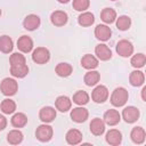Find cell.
Listing matches in <instances>:
<instances>
[{"mask_svg":"<svg viewBox=\"0 0 146 146\" xmlns=\"http://www.w3.org/2000/svg\"><path fill=\"white\" fill-rule=\"evenodd\" d=\"M130 138L132 140L133 144L136 145H141L144 144L145 139H146V131L143 127H135L132 128L131 132H130Z\"/></svg>","mask_w":146,"mask_h":146,"instance_id":"d6986e66","label":"cell"},{"mask_svg":"<svg viewBox=\"0 0 146 146\" xmlns=\"http://www.w3.org/2000/svg\"><path fill=\"white\" fill-rule=\"evenodd\" d=\"M111 1H116V0H111Z\"/></svg>","mask_w":146,"mask_h":146,"instance_id":"60d3db41","label":"cell"},{"mask_svg":"<svg viewBox=\"0 0 146 146\" xmlns=\"http://www.w3.org/2000/svg\"><path fill=\"white\" fill-rule=\"evenodd\" d=\"M17 90H18V83L13 78H5L0 82V91L2 92V95L7 97L14 96L17 92Z\"/></svg>","mask_w":146,"mask_h":146,"instance_id":"7a4b0ae2","label":"cell"},{"mask_svg":"<svg viewBox=\"0 0 146 146\" xmlns=\"http://www.w3.org/2000/svg\"><path fill=\"white\" fill-rule=\"evenodd\" d=\"M55 107L59 112L65 113V112L71 110V107H72V99L70 97H67V96H64V95L58 96L56 98V100H55Z\"/></svg>","mask_w":146,"mask_h":146,"instance_id":"e0dca14e","label":"cell"},{"mask_svg":"<svg viewBox=\"0 0 146 146\" xmlns=\"http://www.w3.org/2000/svg\"><path fill=\"white\" fill-rule=\"evenodd\" d=\"M52 135H54V129L48 123L40 124L36 128V130H35V137L41 143H48V141H50L51 138H52Z\"/></svg>","mask_w":146,"mask_h":146,"instance_id":"3957f363","label":"cell"},{"mask_svg":"<svg viewBox=\"0 0 146 146\" xmlns=\"http://www.w3.org/2000/svg\"><path fill=\"white\" fill-rule=\"evenodd\" d=\"M7 127V119L5 115L0 114V131H2Z\"/></svg>","mask_w":146,"mask_h":146,"instance_id":"8d00e7d4","label":"cell"},{"mask_svg":"<svg viewBox=\"0 0 146 146\" xmlns=\"http://www.w3.org/2000/svg\"><path fill=\"white\" fill-rule=\"evenodd\" d=\"M95 55L97 56L98 60L106 62L112 58V50L111 48L105 43H99L95 47Z\"/></svg>","mask_w":146,"mask_h":146,"instance_id":"9c48e42d","label":"cell"},{"mask_svg":"<svg viewBox=\"0 0 146 146\" xmlns=\"http://www.w3.org/2000/svg\"><path fill=\"white\" fill-rule=\"evenodd\" d=\"M82 132L79 129H70L65 135V139L68 145H78L82 141Z\"/></svg>","mask_w":146,"mask_h":146,"instance_id":"44dd1931","label":"cell"},{"mask_svg":"<svg viewBox=\"0 0 146 146\" xmlns=\"http://www.w3.org/2000/svg\"><path fill=\"white\" fill-rule=\"evenodd\" d=\"M0 110L3 114H14L16 111V103L10 98H5L0 104Z\"/></svg>","mask_w":146,"mask_h":146,"instance_id":"1f68e13d","label":"cell"},{"mask_svg":"<svg viewBox=\"0 0 146 146\" xmlns=\"http://www.w3.org/2000/svg\"><path fill=\"white\" fill-rule=\"evenodd\" d=\"M27 121H29V119H27L26 114H25V113H22V112L15 113V114L11 116V119H10L11 125L15 127V128H17V129L24 128V127L27 124Z\"/></svg>","mask_w":146,"mask_h":146,"instance_id":"cb8c5ba5","label":"cell"},{"mask_svg":"<svg viewBox=\"0 0 146 146\" xmlns=\"http://www.w3.org/2000/svg\"><path fill=\"white\" fill-rule=\"evenodd\" d=\"M115 24H116L117 30H120V31H127L131 26V18L129 16H127V15H121V16L116 17Z\"/></svg>","mask_w":146,"mask_h":146,"instance_id":"d6a6232c","label":"cell"},{"mask_svg":"<svg viewBox=\"0 0 146 146\" xmlns=\"http://www.w3.org/2000/svg\"><path fill=\"white\" fill-rule=\"evenodd\" d=\"M89 129H90V132L94 136H102L105 132V122H104V120L99 119V117L92 119L90 124H89Z\"/></svg>","mask_w":146,"mask_h":146,"instance_id":"ac0fdd59","label":"cell"},{"mask_svg":"<svg viewBox=\"0 0 146 146\" xmlns=\"http://www.w3.org/2000/svg\"><path fill=\"white\" fill-rule=\"evenodd\" d=\"M100 19L105 24H112L116 19V11L111 7H106L100 11Z\"/></svg>","mask_w":146,"mask_h":146,"instance_id":"484cf974","label":"cell"},{"mask_svg":"<svg viewBox=\"0 0 146 146\" xmlns=\"http://www.w3.org/2000/svg\"><path fill=\"white\" fill-rule=\"evenodd\" d=\"M68 21V16L64 10H55L50 15V22L55 26H64Z\"/></svg>","mask_w":146,"mask_h":146,"instance_id":"7c38bea8","label":"cell"},{"mask_svg":"<svg viewBox=\"0 0 146 146\" xmlns=\"http://www.w3.org/2000/svg\"><path fill=\"white\" fill-rule=\"evenodd\" d=\"M9 72H10V74H11L14 78L22 79V78H25V76L29 74V66H27L26 64L13 65V66H10Z\"/></svg>","mask_w":146,"mask_h":146,"instance_id":"d4e9b609","label":"cell"},{"mask_svg":"<svg viewBox=\"0 0 146 146\" xmlns=\"http://www.w3.org/2000/svg\"><path fill=\"white\" fill-rule=\"evenodd\" d=\"M23 138H24V135L21 130L18 129H14V130H10L8 133H7V141L10 144V145H18L23 141Z\"/></svg>","mask_w":146,"mask_h":146,"instance_id":"f1b7e54d","label":"cell"},{"mask_svg":"<svg viewBox=\"0 0 146 146\" xmlns=\"http://www.w3.org/2000/svg\"><path fill=\"white\" fill-rule=\"evenodd\" d=\"M99 80H100V73L95 70H89L83 76V81L88 87H95L96 84H98Z\"/></svg>","mask_w":146,"mask_h":146,"instance_id":"7402d4cb","label":"cell"},{"mask_svg":"<svg viewBox=\"0 0 146 146\" xmlns=\"http://www.w3.org/2000/svg\"><path fill=\"white\" fill-rule=\"evenodd\" d=\"M105 140L112 146H117L122 143V133L117 129H110L105 135Z\"/></svg>","mask_w":146,"mask_h":146,"instance_id":"9a60e30c","label":"cell"},{"mask_svg":"<svg viewBox=\"0 0 146 146\" xmlns=\"http://www.w3.org/2000/svg\"><path fill=\"white\" fill-rule=\"evenodd\" d=\"M78 23L83 27L91 26L95 23V15L90 11H82L78 17Z\"/></svg>","mask_w":146,"mask_h":146,"instance_id":"4316f807","label":"cell"},{"mask_svg":"<svg viewBox=\"0 0 146 146\" xmlns=\"http://www.w3.org/2000/svg\"><path fill=\"white\" fill-rule=\"evenodd\" d=\"M89 99H90V97H89L88 92L84 91V90H78V91L73 95V98H72L73 103H75L78 106L87 105V104L89 103Z\"/></svg>","mask_w":146,"mask_h":146,"instance_id":"4dcf8cb0","label":"cell"},{"mask_svg":"<svg viewBox=\"0 0 146 146\" xmlns=\"http://www.w3.org/2000/svg\"><path fill=\"white\" fill-rule=\"evenodd\" d=\"M32 60L39 65L47 64L50 60V51L46 47H36L32 51Z\"/></svg>","mask_w":146,"mask_h":146,"instance_id":"277c9868","label":"cell"},{"mask_svg":"<svg viewBox=\"0 0 146 146\" xmlns=\"http://www.w3.org/2000/svg\"><path fill=\"white\" fill-rule=\"evenodd\" d=\"M56 115H57L56 110L51 106H44L39 112V119L43 123H51L56 119Z\"/></svg>","mask_w":146,"mask_h":146,"instance_id":"30bf717a","label":"cell"},{"mask_svg":"<svg viewBox=\"0 0 146 146\" xmlns=\"http://www.w3.org/2000/svg\"><path fill=\"white\" fill-rule=\"evenodd\" d=\"M112 35V30L106 24H98L95 27V36L99 41H107Z\"/></svg>","mask_w":146,"mask_h":146,"instance_id":"4fadbf2b","label":"cell"},{"mask_svg":"<svg viewBox=\"0 0 146 146\" xmlns=\"http://www.w3.org/2000/svg\"><path fill=\"white\" fill-rule=\"evenodd\" d=\"M70 115H71L72 121H74L75 123H83L87 121V119L89 116V112L83 106H78L71 111Z\"/></svg>","mask_w":146,"mask_h":146,"instance_id":"ba28073f","label":"cell"},{"mask_svg":"<svg viewBox=\"0 0 146 146\" xmlns=\"http://www.w3.org/2000/svg\"><path fill=\"white\" fill-rule=\"evenodd\" d=\"M9 63H10V66L26 64V58L22 52H13L9 57Z\"/></svg>","mask_w":146,"mask_h":146,"instance_id":"e575fe53","label":"cell"},{"mask_svg":"<svg viewBox=\"0 0 146 146\" xmlns=\"http://www.w3.org/2000/svg\"><path fill=\"white\" fill-rule=\"evenodd\" d=\"M55 72L60 78H67V76H70L72 74L73 67L68 63H58L56 65V67H55Z\"/></svg>","mask_w":146,"mask_h":146,"instance_id":"83f0119b","label":"cell"},{"mask_svg":"<svg viewBox=\"0 0 146 146\" xmlns=\"http://www.w3.org/2000/svg\"><path fill=\"white\" fill-rule=\"evenodd\" d=\"M17 48L21 52L27 54L33 49V40L29 35H22L17 40Z\"/></svg>","mask_w":146,"mask_h":146,"instance_id":"2e32d148","label":"cell"},{"mask_svg":"<svg viewBox=\"0 0 146 146\" xmlns=\"http://www.w3.org/2000/svg\"><path fill=\"white\" fill-rule=\"evenodd\" d=\"M14 42L9 35H1L0 36V51L3 54H9L13 51Z\"/></svg>","mask_w":146,"mask_h":146,"instance_id":"f546056e","label":"cell"},{"mask_svg":"<svg viewBox=\"0 0 146 146\" xmlns=\"http://www.w3.org/2000/svg\"><path fill=\"white\" fill-rule=\"evenodd\" d=\"M59 3H68L71 0H57Z\"/></svg>","mask_w":146,"mask_h":146,"instance_id":"f35d334b","label":"cell"},{"mask_svg":"<svg viewBox=\"0 0 146 146\" xmlns=\"http://www.w3.org/2000/svg\"><path fill=\"white\" fill-rule=\"evenodd\" d=\"M91 99L96 104H103L108 99V89L103 84H96L91 92Z\"/></svg>","mask_w":146,"mask_h":146,"instance_id":"8992f818","label":"cell"},{"mask_svg":"<svg viewBox=\"0 0 146 146\" xmlns=\"http://www.w3.org/2000/svg\"><path fill=\"white\" fill-rule=\"evenodd\" d=\"M73 9L76 11H86L90 6V0H73Z\"/></svg>","mask_w":146,"mask_h":146,"instance_id":"d590c367","label":"cell"},{"mask_svg":"<svg viewBox=\"0 0 146 146\" xmlns=\"http://www.w3.org/2000/svg\"><path fill=\"white\" fill-rule=\"evenodd\" d=\"M130 64L135 68H141V67H144L145 64H146V56H145V54L138 52L136 55H132V57L130 59Z\"/></svg>","mask_w":146,"mask_h":146,"instance_id":"836d02e7","label":"cell"},{"mask_svg":"<svg viewBox=\"0 0 146 146\" xmlns=\"http://www.w3.org/2000/svg\"><path fill=\"white\" fill-rule=\"evenodd\" d=\"M121 116L124 120V122H127V123H135L139 119L140 112L135 106H127V107L123 108Z\"/></svg>","mask_w":146,"mask_h":146,"instance_id":"52a82bcc","label":"cell"},{"mask_svg":"<svg viewBox=\"0 0 146 146\" xmlns=\"http://www.w3.org/2000/svg\"><path fill=\"white\" fill-rule=\"evenodd\" d=\"M129 99V92L125 88L123 87H117L115 88L113 91H112V95H111V104L114 106V107H122L127 104Z\"/></svg>","mask_w":146,"mask_h":146,"instance_id":"6da1fadb","label":"cell"},{"mask_svg":"<svg viewBox=\"0 0 146 146\" xmlns=\"http://www.w3.org/2000/svg\"><path fill=\"white\" fill-rule=\"evenodd\" d=\"M129 82L132 87H140L144 84L145 82V74L144 72L139 71L138 68L132 71L130 74H129Z\"/></svg>","mask_w":146,"mask_h":146,"instance_id":"603a6c76","label":"cell"},{"mask_svg":"<svg viewBox=\"0 0 146 146\" xmlns=\"http://www.w3.org/2000/svg\"><path fill=\"white\" fill-rule=\"evenodd\" d=\"M145 92H146V87H143V89H141V99H143V102H146Z\"/></svg>","mask_w":146,"mask_h":146,"instance_id":"74e56055","label":"cell"},{"mask_svg":"<svg viewBox=\"0 0 146 146\" xmlns=\"http://www.w3.org/2000/svg\"><path fill=\"white\" fill-rule=\"evenodd\" d=\"M115 50L119 56L127 58L133 54V44L131 43V41H129L127 39H122L116 43Z\"/></svg>","mask_w":146,"mask_h":146,"instance_id":"5b68a950","label":"cell"},{"mask_svg":"<svg viewBox=\"0 0 146 146\" xmlns=\"http://www.w3.org/2000/svg\"><path fill=\"white\" fill-rule=\"evenodd\" d=\"M0 16H1V9H0Z\"/></svg>","mask_w":146,"mask_h":146,"instance_id":"ab89813d","label":"cell"},{"mask_svg":"<svg viewBox=\"0 0 146 146\" xmlns=\"http://www.w3.org/2000/svg\"><path fill=\"white\" fill-rule=\"evenodd\" d=\"M41 24V19L38 15H34V14H30L27 15L24 21H23V26L25 30L27 31H34L36 30Z\"/></svg>","mask_w":146,"mask_h":146,"instance_id":"5bb4252c","label":"cell"},{"mask_svg":"<svg viewBox=\"0 0 146 146\" xmlns=\"http://www.w3.org/2000/svg\"><path fill=\"white\" fill-rule=\"evenodd\" d=\"M103 120H104L105 124L113 127V125H116L121 121V114L119 113V111H116L114 108H111V110H107L104 113Z\"/></svg>","mask_w":146,"mask_h":146,"instance_id":"8fae6325","label":"cell"},{"mask_svg":"<svg viewBox=\"0 0 146 146\" xmlns=\"http://www.w3.org/2000/svg\"><path fill=\"white\" fill-rule=\"evenodd\" d=\"M99 65V60L91 54H86L81 58V66L86 70H95Z\"/></svg>","mask_w":146,"mask_h":146,"instance_id":"ffe728a7","label":"cell"}]
</instances>
